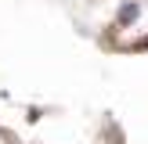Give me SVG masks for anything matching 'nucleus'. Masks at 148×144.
Segmentation results:
<instances>
[{"mask_svg": "<svg viewBox=\"0 0 148 144\" xmlns=\"http://www.w3.org/2000/svg\"><path fill=\"white\" fill-rule=\"evenodd\" d=\"M130 22H137V4H123L119 11V25H130Z\"/></svg>", "mask_w": 148, "mask_h": 144, "instance_id": "obj_1", "label": "nucleus"}]
</instances>
